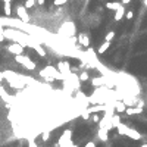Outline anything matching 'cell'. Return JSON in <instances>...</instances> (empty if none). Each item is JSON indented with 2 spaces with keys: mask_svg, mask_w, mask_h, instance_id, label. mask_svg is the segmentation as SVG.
<instances>
[{
  "mask_svg": "<svg viewBox=\"0 0 147 147\" xmlns=\"http://www.w3.org/2000/svg\"><path fill=\"white\" fill-rule=\"evenodd\" d=\"M66 3H68V0H55V2H53L55 6H63Z\"/></svg>",
  "mask_w": 147,
  "mask_h": 147,
  "instance_id": "obj_24",
  "label": "cell"
},
{
  "mask_svg": "<svg viewBox=\"0 0 147 147\" xmlns=\"http://www.w3.org/2000/svg\"><path fill=\"white\" fill-rule=\"evenodd\" d=\"M121 3H122V5H128V3H131V0H122Z\"/></svg>",
  "mask_w": 147,
  "mask_h": 147,
  "instance_id": "obj_30",
  "label": "cell"
},
{
  "mask_svg": "<svg viewBox=\"0 0 147 147\" xmlns=\"http://www.w3.org/2000/svg\"><path fill=\"white\" fill-rule=\"evenodd\" d=\"M140 147H147V143H143V144H141Z\"/></svg>",
  "mask_w": 147,
  "mask_h": 147,
  "instance_id": "obj_35",
  "label": "cell"
},
{
  "mask_svg": "<svg viewBox=\"0 0 147 147\" xmlns=\"http://www.w3.org/2000/svg\"><path fill=\"white\" fill-rule=\"evenodd\" d=\"M125 12H127V11H125V7H124V5H122V6L119 7V9H116V11H115V16H113V19H115L116 22H119V21L125 16Z\"/></svg>",
  "mask_w": 147,
  "mask_h": 147,
  "instance_id": "obj_12",
  "label": "cell"
},
{
  "mask_svg": "<svg viewBox=\"0 0 147 147\" xmlns=\"http://www.w3.org/2000/svg\"><path fill=\"white\" fill-rule=\"evenodd\" d=\"M13 0H3V3H12Z\"/></svg>",
  "mask_w": 147,
  "mask_h": 147,
  "instance_id": "obj_33",
  "label": "cell"
},
{
  "mask_svg": "<svg viewBox=\"0 0 147 147\" xmlns=\"http://www.w3.org/2000/svg\"><path fill=\"white\" fill-rule=\"evenodd\" d=\"M125 113L129 116V115H140V113H143V107H134V106H129V107H127V110H125Z\"/></svg>",
  "mask_w": 147,
  "mask_h": 147,
  "instance_id": "obj_13",
  "label": "cell"
},
{
  "mask_svg": "<svg viewBox=\"0 0 147 147\" xmlns=\"http://www.w3.org/2000/svg\"><path fill=\"white\" fill-rule=\"evenodd\" d=\"M97 137H99L100 141H107L109 131H107V129H105V128H99V129H97Z\"/></svg>",
  "mask_w": 147,
  "mask_h": 147,
  "instance_id": "obj_11",
  "label": "cell"
},
{
  "mask_svg": "<svg viewBox=\"0 0 147 147\" xmlns=\"http://www.w3.org/2000/svg\"><path fill=\"white\" fill-rule=\"evenodd\" d=\"M75 32H76V28H75L74 22H65V24H62V27L59 28V34L66 37V38L75 36Z\"/></svg>",
  "mask_w": 147,
  "mask_h": 147,
  "instance_id": "obj_3",
  "label": "cell"
},
{
  "mask_svg": "<svg viewBox=\"0 0 147 147\" xmlns=\"http://www.w3.org/2000/svg\"><path fill=\"white\" fill-rule=\"evenodd\" d=\"M36 3H37V0H25L24 6L27 7V9H31V7H34V6H36Z\"/></svg>",
  "mask_w": 147,
  "mask_h": 147,
  "instance_id": "obj_21",
  "label": "cell"
},
{
  "mask_svg": "<svg viewBox=\"0 0 147 147\" xmlns=\"http://www.w3.org/2000/svg\"><path fill=\"white\" fill-rule=\"evenodd\" d=\"M7 49V51H9V53H12L13 56H18V55H24V46L22 44H19V43H12V44H9L6 47Z\"/></svg>",
  "mask_w": 147,
  "mask_h": 147,
  "instance_id": "obj_5",
  "label": "cell"
},
{
  "mask_svg": "<svg viewBox=\"0 0 147 147\" xmlns=\"http://www.w3.org/2000/svg\"><path fill=\"white\" fill-rule=\"evenodd\" d=\"M116 129H118V134H121V135H127V137L132 138V140H135V141L141 140V134L138 132L137 129L129 128L128 125H125V124H122V122L116 127Z\"/></svg>",
  "mask_w": 147,
  "mask_h": 147,
  "instance_id": "obj_2",
  "label": "cell"
},
{
  "mask_svg": "<svg viewBox=\"0 0 147 147\" xmlns=\"http://www.w3.org/2000/svg\"><path fill=\"white\" fill-rule=\"evenodd\" d=\"M15 62L19 63V65H22L24 68L30 69V71H34V69H36V63H34L32 60H31L28 56H25V55H18V56H15Z\"/></svg>",
  "mask_w": 147,
  "mask_h": 147,
  "instance_id": "obj_4",
  "label": "cell"
},
{
  "mask_svg": "<svg viewBox=\"0 0 147 147\" xmlns=\"http://www.w3.org/2000/svg\"><path fill=\"white\" fill-rule=\"evenodd\" d=\"M109 47H110V43L109 41H105V43H103V44L97 49V53L99 55H103V53H106V51L109 50Z\"/></svg>",
  "mask_w": 147,
  "mask_h": 147,
  "instance_id": "obj_17",
  "label": "cell"
},
{
  "mask_svg": "<svg viewBox=\"0 0 147 147\" xmlns=\"http://www.w3.org/2000/svg\"><path fill=\"white\" fill-rule=\"evenodd\" d=\"M40 75L43 76V78H44V76H50V78H53V80H60V81H65V82L69 80V76L60 74L57 68L50 66V65L46 66L44 69H41V71H40Z\"/></svg>",
  "mask_w": 147,
  "mask_h": 147,
  "instance_id": "obj_1",
  "label": "cell"
},
{
  "mask_svg": "<svg viewBox=\"0 0 147 147\" xmlns=\"http://www.w3.org/2000/svg\"><path fill=\"white\" fill-rule=\"evenodd\" d=\"M91 84L94 87H105L106 84H109V80L106 76H96V78L91 80Z\"/></svg>",
  "mask_w": 147,
  "mask_h": 147,
  "instance_id": "obj_8",
  "label": "cell"
},
{
  "mask_svg": "<svg viewBox=\"0 0 147 147\" xmlns=\"http://www.w3.org/2000/svg\"><path fill=\"white\" fill-rule=\"evenodd\" d=\"M3 12H5L6 16H11V15H12V3H5Z\"/></svg>",
  "mask_w": 147,
  "mask_h": 147,
  "instance_id": "obj_19",
  "label": "cell"
},
{
  "mask_svg": "<svg viewBox=\"0 0 147 147\" xmlns=\"http://www.w3.org/2000/svg\"><path fill=\"white\" fill-rule=\"evenodd\" d=\"M56 68L59 69L60 74H63V75H66V76H69V75L72 74V71H71V65H69V62H66V60H60Z\"/></svg>",
  "mask_w": 147,
  "mask_h": 147,
  "instance_id": "obj_7",
  "label": "cell"
},
{
  "mask_svg": "<svg viewBox=\"0 0 147 147\" xmlns=\"http://www.w3.org/2000/svg\"><path fill=\"white\" fill-rule=\"evenodd\" d=\"M110 122H112V127H113V128H116V127L121 124V116H119V113H113V115H112V118H110Z\"/></svg>",
  "mask_w": 147,
  "mask_h": 147,
  "instance_id": "obj_16",
  "label": "cell"
},
{
  "mask_svg": "<svg viewBox=\"0 0 147 147\" xmlns=\"http://www.w3.org/2000/svg\"><path fill=\"white\" fill-rule=\"evenodd\" d=\"M143 5H144V6L147 7V0H143Z\"/></svg>",
  "mask_w": 147,
  "mask_h": 147,
  "instance_id": "obj_34",
  "label": "cell"
},
{
  "mask_svg": "<svg viewBox=\"0 0 147 147\" xmlns=\"http://www.w3.org/2000/svg\"><path fill=\"white\" fill-rule=\"evenodd\" d=\"M3 80H5V75H3V72H0V84L3 82Z\"/></svg>",
  "mask_w": 147,
  "mask_h": 147,
  "instance_id": "obj_29",
  "label": "cell"
},
{
  "mask_svg": "<svg viewBox=\"0 0 147 147\" xmlns=\"http://www.w3.org/2000/svg\"><path fill=\"white\" fill-rule=\"evenodd\" d=\"M90 118H91V119L94 121V122H97V124L100 122V116H99L97 113H91V116H90Z\"/></svg>",
  "mask_w": 147,
  "mask_h": 147,
  "instance_id": "obj_25",
  "label": "cell"
},
{
  "mask_svg": "<svg viewBox=\"0 0 147 147\" xmlns=\"http://www.w3.org/2000/svg\"><path fill=\"white\" fill-rule=\"evenodd\" d=\"M5 40V36H3V34H0V43H2Z\"/></svg>",
  "mask_w": 147,
  "mask_h": 147,
  "instance_id": "obj_32",
  "label": "cell"
},
{
  "mask_svg": "<svg viewBox=\"0 0 147 147\" xmlns=\"http://www.w3.org/2000/svg\"><path fill=\"white\" fill-rule=\"evenodd\" d=\"M71 137H72V131H71V129H65V132L62 134V137H60V140H59V144H57V146H62L65 141L71 140Z\"/></svg>",
  "mask_w": 147,
  "mask_h": 147,
  "instance_id": "obj_14",
  "label": "cell"
},
{
  "mask_svg": "<svg viewBox=\"0 0 147 147\" xmlns=\"http://www.w3.org/2000/svg\"><path fill=\"white\" fill-rule=\"evenodd\" d=\"M125 18H127V19H132V18H134V12H132V11L125 12Z\"/></svg>",
  "mask_w": 147,
  "mask_h": 147,
  "instance_id": "obj_26",
  "label": "cell"
},
{
  "mask_svg": "<svg viewBox=\"0 0 147 147\" xmlns=\"http://www.w3.org/2000/svg\"><path fill=\"white\" fill-rule=\"evenodd\" d=\"M41 138H43V141H47L50 138V129H44L43 134H41Z\"/></svg>",
  "mask_w": 147,
  "mask_h": 147,
  "instance_id": "obj_23",
  "label": "cell"
},
{
  "mask_svg": "<svg viewBox=\"0 0 147 147\" xmlns=\"http://www.w3.org/2000/svg\"><path fill=\"white\" fill-rule=\"evenodd\" d=\"M122 6V3L121 2H107L106 3V9H109V11H116V9H119V7Z\"/></svg>",
  "mask_w": 147,
  "mask_h": 147,
  "instance_id": "obj_15",
  "label": "cell"
},
{
  "mask_svg": "<svg viewBox=\"0 0 147 147\" xmlns=\"http://www.w3.org/2000/svg\"><path fill=\"white\" fill-rule=\"evenodd\" d=\"M113 107H115L116 113H124V112L127 110V105H125L122 100H115V102H113Z\"/></svg>",
  "mask_w": 147,
  "mask_h": 147,
  "instance_id": "obj_9",
  "label": "cell"
},
{
  "mask_svg": "<svg viewBox=\"0 0 147 147\" xmlns=\"http://www.w3.org/2000/svg\"><path fill=\"white\" fill-rule=\"evenodd\" d=\"M115 36H116V34H115L113 31H110V32H107L106 36H105V41H109V43H112V40L115 38Z\"/></svg>",
  "mask_w": 147,
  "mask_h": 147,
  "instance_id": "obj_22",
  "label": "cell"
},
{
  "mask_svg": "<svg viewBox=\"0 0 147 147\" xmlns=\"http://www.w3.org/2000/svg\"><path fill=\"white\" fill-rule=\"evenodd\" d=\"M78 80H80V82H84V81H88L90 76H88V74L85 72V71H82V72L80 74V76H78Z\"/></svg>",
  "mask_w": 147,
  "mask_h": 147,
  "instance_id": "obj_20",
  "label": "cell"
},
{
  "mask_svg": "<svg viewBox=\"0 0 147 147\" xmlns=\"http://www.w3.org/2000/svg\"><path fill=\"white\" fill-rule=\"evenodd\" d=\"M84 147H96V143H94V141H87Z\"/></svg>",
  "mask_w": 147,
  "mask_h": 147,
  "instance_id": "obj_28",
  "label": "cell"
},
{
  "mask_svg": "<svg viewBox=\"0 0 147 147\" xmlns=\"http://www.w3.org/2000/svg\"><path fill=\"white\" fill-rule=\"evenodd\" d=\"M27 11H28V9H27L25 6H22V5L16 7V13H18V18H19L24 24H28V22H30V15H28Z\"/></svg>",
  "mask_w": 147,
  "mask_h": 147,
  "instance_id": "obj_6",
  "label": "cell"
},
{
  "mask_svg": "<svg viewBox=\"0 0 147 147\" xmlns=\"http://www.w3.org/2000/svg\"><path fill=\"white\" fill-rule=\"evenodd\" d=\"M44 2H46V0H37L38 5H44Z\"/></svg>",
  "mask_w": 147,
  "mask_h": 147,
  "instance_id": "obj_31",
  "label": "cell"
},
{
  "mask_svg": "<svg viewBox=\"0 0 147 147\" xmlns=\"http://www.w3.org/2000/svg\"><path fill=\"white\" fill-rule=\"evenodd\" d=\"M78 41H80V44L82 47H87V49L90 47V38H88L87 34H84V32L78 34Z\"/></svg>",
  "mask_w": 147,
  "mask_h": 147,
  "instance_id": "obj_10",
  "label": "cell"
},
{
  "mask_svg": "<svg viewBox=\"0 0 147 147\" xmlns=\"http://www.w3.org/2000/svg\"><path fill=\"white\" fill-rule=\"evenodd\" d=\"M32 49L36 50V51H37V53H38L40 56H46V50L43 49V46H41V44H38V43H36V44L32 46Z\"/></svg>",
  "mask_w": 147,
  "mask_h": 147,
  "instance_id": "obj_18",
  "label": "cell"
},
{
  "mask_svg": "<svg viewBox=\"0 0 147 147\" xmlns=\"http://www.w3.org/2000/svg\"><path fill=\"white\" fill-rule=\"evenodd\" d=\"M28 147H38V146H37V143L34 141L32 138H30V140H28Z\"/></svg>",
  "mask_w": 147,
  "mask_h": 147,
  "instance_id": "obj_27",
  "label": "cell"
}]
</instances>
